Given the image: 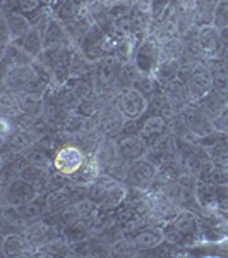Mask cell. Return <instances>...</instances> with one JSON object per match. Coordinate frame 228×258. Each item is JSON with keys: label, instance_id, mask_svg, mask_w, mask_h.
<instances>
[{"label": "cell", "instance_id": "cell-24", "mask_svg": "<svg viewBox=\"0 0 228 258\" xmlns=\"http://www.w3.org/2000/svg\"><path fill=\"white\" fill-rule=\"evenodd\" d=\"M21 41V47H23L24 53H31V55H38L41 52V48H43V43H41V36H40V31L36 30H31L28 33L26 36H23V38H19Z\"/></svg>", "mask_w": 228, "mask_h": 258}, {"label": "cell", "instance_id": "cell-13", "mask_svg": "<svg viewBox=\"0 0 228 258\" xmlns=\"http://www.w3.org/2000/svg\"><path fill=\"white\" fill-rule=\"evenodd\" d=\"M165 135H167V120L161 117V115H155L153 119H149L139 133V136L146 141L149 148L167 138Z\"/></svg>", "mask_w": 228, "mask_h": 258}, {"label": "cell", "instance_id": "cell-11", "mask_svg": "<svg viewBox=\"0 0 228 258\" xmlns=\"http://www.w3.org/2000/svg\"><path fill=\"white\" fill-rule=\"evenodd\" d=\"M163 93L168 97V100L172 102V105L175 107V110H182L184 107H187L190 98H192L187 83L177 80V78H173L172 81L165 83Z\"/></svg>", "mask_w": 228, "mask_h": 258}, {"label": "cell", "instance_id": "cell-33", "mask_svg": "<svg viewBox=\"0 0 228 258\" xmlns=\"http://www.w3.org/2000/svg\"><path fill=\"white\" fill-rule=\"evenodd\" d=\"M214 127L216 129H221V131L228 133V109L223 112L219 117L214 119Z\"/></svg>", "mask_w": 228, "mask_h": 258}, {"label": "cell", "instance_id": "cell-32", "mask_svg": "<svg viewBox=\"0 0 228 258\" xmlns=\"http://www.w3.org/2000/svg\"><path fill=\"white\" fill-rule=\"evenodd\" d=\"M40 2L41 0H19V7H21V11L30 16L36 9H40Z\"/></svg>", "mask_w": 228, "mask_h": 258}, {"label": "cell", "instance_id": "cell-25", "mask_svg": "<svg viewBox=\"0 0 228 258\" xmlns=\"http://www.w3.org/2000/svg\"><path fill=\"white\" fill-rule=\"evenodd\" d=\"M136 251H138V244L134 239L129 238H122L111 244V253L115 256H132L136 255Z\"/></svg>", "mask_w": 228, "mask_h": 258}, {"label": "cell", "instance_id": "cell-4", "mask_svg": "<svg viewBox=\"0 0 228 258\" xmlns=\"http://www.w3.org/2000/svg\"><path fill=\"white\" fill-rule=\"evenodd\" d=\"M126 115L119 109L117 103H106L101 107V110L98 112L96 124L99 131L106 136V138H115L126 127Z\"/></svg>", "mask_w": 228, "mask_h": 258}, {"label": "cell", "instance_id": "cell-10", "mask_svg": "<svg viewBox=\"0 0 228 258\" xmlns=\"http://www.w3.org/2000/svg\"><path fill=\"white\" fill-rule=\"evenodd\" d=\"M187 86L192 98H202L211 90V86H213V74H211L208 68L197 64L196 68L190 71Z\"/></svg>", "mask_w": 228, "mask_h": 258}, {"label": "cell", "instance_id": "cell-30", "mask_svg": "<svg viewBox=\"0 0 228 258\" xmlns=\"http://www.w3.org/2000/svg\"><path fill=\"white\" fill-rule=\"evenodd\" d=\"M172 4V0H151V14H153V23H158L168 14V7Z\"/></svg>", "mask_w": 228, "mask_h": 258}, {"label": "cell", "instance_id": "cell-18", "mask_svg": "<svg viewBox=\"0 0 228 258\" xmlns=\"http://www.w3.org/2000/svg\"><path fill=\"white\" fill-rule=\"evenodd\" d=\"M219 0H196L194 4V24L197 26H209L213 24L214 11H216Z\"/></svg>", "mask_w": 228, "mask_h": 258}, {"label": "cell", "instance_id": "cell-27", "mask_svg": "<svg viewBox=\"0 0 228 258\" xmlns=\"http://www.w3.org/2000/svg\"><path fill=\"white\" fill-rule=\"evenodd\" d=\"M21 212V217L26 224H33V222H38L41 220V215H43V210H41L40 205H36L35 202H28L24 205L19 207Z\"/></svg>", "mask_w": 228, "mask_h": 258}, {"label": "cell", "instance_id": "cell-20", "mask_svg": "<svg viewBox=\"0 0 228 258\" xmlns=\"http://www.w3.org/2000/svg\"><path fill=\"white\" fill-rule=\"evenodd\" d=\"M202 110L206 112V115H208L209 119H216L219 115L223 114V112L226 110V98L223 93H219V91H211L208 93V97H202Z\"/></svg>", "mask_w": 228, "mask_h": 258}, {"label": "cell", "instance_id": "cell-14", "mask_svg": "<svg viewBox=\"0 0 228 258\" xmlns=\"http://www.w3.org/2000/svg\"><path fill=\"white\" fill-rule=\"evenodd\" d=\"M167 239V234H165V227L161 226H146L144 229L136 234V244H138V249H153L156 246H160L163 241Z\"/></svg>", "mask_w": 228, "mask_h": 258}, {"label": "cell", "instance_id": "cell-9", "mask_svg": "<svg viewBox=\"0 0 228 258\" xmlns=\"http://www.w3.org/2000/svg\"><path fill=\"white\" fill-rule=\"evenodd\" d=\"M101 174V167H99L94 153H86V160L81 165V169L77 172H74L70 176V182L76 188H88L91 182H94L98 176Z\"/></svg>", "mask_w": 228, "mask_h": 258}, {"label": "cell", "instance_id": "cell-23", "mask_svg": "<svg viewBox=\"0 0 228 258\" xmlns=\"http://www.w3.org/2000/svg\"><path fill=\"white\" fill-rule=\"evenodd\" d=\"M65 40H67V33H65L64 28L60 26L55 21H50V24L45 28V36L43 41L48 45V47H59V45H64Z\"/></svg>", "mask_w": 228, "mask_h": 258}, {"label": "cell", "instance_id": "cell-6", "mask_svg": "<svg viewBox=\"0 0 228 258\" xmlns=\"http://www.w3.org/2000/svg\"><path fill=\"white\" fill-rule=\"evenodd\" d=\"M6 195H4V203H9V205L21 207L28 202H35V198L38 197L40 191L28 182L26 179L18 177L11 182L9 186H6Z\"/></svg>", "mask_w": 228, "mask_h": 258}, {"label": "cell", "instance_id": "cell-34", "mask_svg": "<svg viewBox=\"0 0 228 258\" xmlns=\"http://www.w3.org/2000/svg\"><path fill=\"white\" fill-rule=\"evenodd\" d=\"M106 2H110V4H111V2H115V0H106Z\"/></svg>", "mask_w": 228, "mask_h": 258}, {"label": "cell", "instance_id": "cell-29", "mask_svg": "<svg viewBox=\"0 0 228 258\" xmlns=\"http://www.w3.org/2000/svg\"><path fill=\"white\" fill-rule=\"evenodd\" d=\"M213 74V86L216 88V91L223 93L226 97L228 95V69L226 68H218V71H214Z\"/></svg>", "mask_w": 228, "mask_h": 258}, {"label": "cell", "instance_id": "cell-31", "mask_svg": "<svg viewBox=\"0 0 228 258\" xmlns=\"http://www.w3.org/2000/svg\"><path fill=\"white\" fill-rule=\"evenodd\" d=\"M26 157H28V155H26ZM28 160H30V164L40 165V167H45V169L53 167V160H50V159H48V155L43 152V150H36L35 153H30Z\"/></svg>", "mask_w": 228, "mask_h": 258}, {"label": "cell", "instance_id": "cell-22", "mask_svg": "<svg viewBox=\"0 0 228 258\" xmlns=\"http://www.w3.org/2000/svg\"><path fill=\"white\" fill-rule=\"evenodd\" d=\"M4 21H6L7 28H9L11 36L16 40L23 38V36H26L28 33L31 31L30 19L24 18L23 14H16V12H12V14H6L4 16Z\"/></svg>", "mask_w": 228, "mask_h": 258}, {"label": "cell", "instance_id": "cell-15", "mask_svg": "<svg viewBox=\"0 0 228 258\" xmlns=\"http://www.w3.org/2000/svg\"><path fill=\"white\" fill-rule=\"evenodd\" d=\"M53 229L48 226L45 220H38V222L28 224L26 231H24V236L30 239V243L35 246V249L47 246L52 239H55V236L52 234Z\"/></svg>", "mask_w": 228, "mask_h": 258}, {"label": "cell", "instance_id": "cell-5", "mask_svg": "<svg viewBox=\"0 0 228 258\" xmlns=\"http://www.w3.org/2000/svg\"><path fill=\"white\" fill-rule=\"evenodd\" d=\"M86 160V153L81 147H64L60 148L59 152L53 157V169L60 174H65V176H72L74 172L81 169V165L84 164Z\"/></svg>", "mask_w": 228, "mask_h": 258}, {"label": "cell", "instance_id": "cell-7", "mask_svg": "<svg viewBox=\"0 0 228 258\" xmlns=\"http://www.w3.org/2000/svg\"><path fill=\"white\" fill-rule=\"evenodd\" d=\"M115 103L119 105V109L124 112L127 119H138L148 107V102L144 98V95L136 88H127L119 95Z\"/></svg>", "mask_w": 228, "mask_h": 258}, {"label": "cell", "instance_id": "cell-26", "mask_svg": "<svg viewBox=\"0 0 228 258\" xmlns=\"http://www.w3.org/2000/svg\"><path fill=\"white\" fill-rule=\"evenodd\" d=\"M2 110H4V115L6 117H14V115L21 114V103H19V98L14 97V93H7V90H4L2 93Z\"/></svg>", "mask_w": 228, "mask_h": 258}, {"label": "cell", "instance_id": "cell-19", "mask_svg": "<svg viewBox=\"0 0 228 258\" xmlns=\"http://www.w3.org/2000/svg\"><path fill=\"white\" fill-rule=\"evenodd\" d=\"M74 203H79L74 200V193L69 188H55L47 198V207L50 212H62L67 207L74 205Z\"/></svg>", "mask_w": 228, "mask_h": 258}, {"label": "cell", "instance_id": "cell-21", "mask_svg": "<svg viewBox=\"0 0 228 258\" xmlns=\"http://www.w3.org/2000/svg\"><path fill=\"white\" fill-rule=\"evenodd\" d=\"M219 33L214 26H202L197 35V43L204 53H214L219 48Z\"/></svg>", "mask_w": 228, "mask_h": 258}, {"label": "cell", "instance_id": "cell-1", "mask_svg": "<svg viewBox=\"0 0 228 258\" xmlns=\"http://www.w3.org/2000/svg\"><path fill=\"white\" fill-rule=\"evenodd\" d=\"M86 191H88V198L105 210L119 209L126 202L127 193H129L126 182L103 172L99 174L96 181L91 182Z\"/></svg>", "mask_w": 228, "mask_h": 258}, {"label": "cell", "instance_id": "cell-28", "mask_svg": "<svg viewBox=\"0 0 228 258\" xmlns=\"http://www.w3.org/2000/svg\"><path fill=\"white\" fill-rule=\"evenodd\" d=\"M213 26L216 28L218 31L228 30V0H219L216 11H214Z\"/></svg>", "mask_w": 228, "mask_h": 258}, {"label": "cell", "instance_id": "cell-2", "mask_svg": "<svg viewBox=\"0 0 228 258\" xmlns=\"http://www.w3.org/2000/svg\"><path fill=\"white\" fill-rule=\"evenodd\" d=\"M158 174V167L153 164L148 157L132 162L127 170L126 184L131 189H141V191H149V188L155 182V177Z\"/></svg>", "mask_w": 228, "mask_h": 258}, {"label": "cell", "instance_id": "cell-12", "mask_svg": "<svg viewBox=\"0 0 228 258\" xmlns=\"http://www.w3.org/2000/svg\"><path fill=\"white\" fill-rule=\"evenodd\" d=\"M2 253L6 256H30L35 253V246L26 236L6 234L2 243Z\"/></svg>", "mask_w": 228, "mask_h": 258}, {"label": "cell", "instance_id": "cell-3", "mask_svg": "<svg viewBox=\"0 0 228 258\" xmlns=\"http://www.w3.org/2000/svg\"><path fill=\"white\" fill-rule=\"evenodd\" d=\"M134 55H136V68L141 73L143 74L153 73V71H156V68H158L161 62V43L156 36L146 38L136 48Z\"/></svg>", "mask_w": 228, "mask_h": 258}, {"label": "cell", "instance_id": "cell-17", "mask_svg": "<svg viewBox=\"0 0 228 258\" xmlns=\"http://www.w3.org/2000/svg\"><path fill=\"white\" fill-rule=\"evenodd\" d=\"M94 157H96L99 167H101V172H105L110 165H113L115 162L120 160L119 148H117V140H113V138H105V140H103L101 145H99L98 150H96V153H94Z\"/></svg>", "mask_w": 228, "mask_h": 258}, {"label": "cell", "instance_id": "cell-8", "mask_svg": "<svg viewBox=\"0 0 228 258\" xmlns=\"http://www.w3.org/2000/svg\"><path fill=\"white\" fill-rule=\"evenodd\" d=\"M117 148H119V155L122 160L132 162L144 159L148 155L149 147L146 145V141L141 138L139 135H124L117 140Z\"/></svg>", "mask_w": 228, "mask_h": 258}, {"label": "cell", "instance_id": "cell-16", "mask_svg": "<svg viewBox=\"0 0 228 258\" xmlns=\"http://www.w3.org/2000/svg\"><path fill=\"white\" fill-rule=\"evenodd\" d=\"M21 177L26 179L28 182H31L40 193L53 184L48 169L40 167V165H35V164H28L26 167L23 169V172H21Z\"/></svg>", "mask_w": 228, "mask_h": 258}]
</instances>
